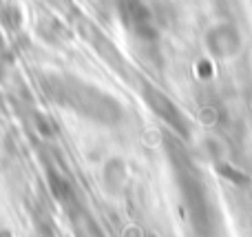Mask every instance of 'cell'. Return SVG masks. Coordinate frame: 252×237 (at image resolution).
I'll return each instance as SVG.
<instances>
[{
    "label": "cell",
    "mask_w": 252,
    "mask_h": 237,
    "mask_svg": "<svg viewBox=\"0 0 252 237\" xmlns=\"http://www.w3.org/2000/svg\"><path fill=\"white\" fill-rule=\"evenodd\" d=\"M206 51L215 60H235L244 51V35L241 29L230 20H219L208 27L204 35Z\"/></svg>",
    "instance_id": "obj_1"
}]
</instances>
